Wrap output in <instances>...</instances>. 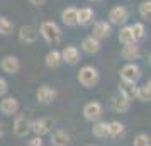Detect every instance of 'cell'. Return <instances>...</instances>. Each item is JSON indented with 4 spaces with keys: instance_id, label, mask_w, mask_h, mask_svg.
<instances>
[{
    "instance_id": "1",
    "label": "cell",
    "mask_w": 151,
    "mask_h": 146,
    "mask_svg": "<svg viewBox=\"0 0 151 146\" xmlns=\"http://www.w3.org/2000/svg\"><path fill=\"white\" fill-rule=\"evenodd\" d=\"M39 34L42 36V39L48 42V44H58L63 39V32L61 27L56 24L55 21H44L39 26Z\"/></svg>"
},
{
    "instance_id": "2",
    "label": "cell",
    "mask_w": 151,
    "mask_h": 146,
    "mask_svg": "<svg viewBox=\"0 0 151 146\" xmlns=\"http://www.w3.org/2000/svg\"><path fill=\"white\" fill-rule=\"evenodd\" d=\"M76 78H78V82H80L82 87H85V88H92V87H95V85L99 83V80H100V73H99V70H97L95 66H92V65H85V66L80 68Z\"/></svg>"
},
{
    "instance_id": "3",
    "label": "cell",
    "mask_w": 151,
    "mask_h": 146,
    "mask_svg": "<svg viewBox=\"0 0 151 146\" xmlns=\"http://www.w3.org/2000/svg\"><path fill=\"white\" fill-rule=\"evenodd\" d=\"M82 114L85 121H88V122H97V121H100L104 116V105L99 102V100H90L87 104L83 105L82 109Z\"/></svg>"
},
{
    "instance_id": "4",
    "label": "cell",
    "mask_w": 151,
    "mask_h": 146,
    "mask_svg": "<svg viewBox=\"0 0 151 146\" xmlns=\"http://www.w3.org/2000/svg\"><path fill=\"white\" fill-rule=\"evenodd\" d=\"M143 71H141V66L137 63H126L122 68L119 70V77L122 82H132V83H137V80L141 78Z\"/></svg>"
},
{
    "instance_id": "5",
    "label": "cell",
    "mask_w": 151,
    "mask_h": 146,
    "mask_svg": "<svg viewBox=\"0 0 151 146\" xmlns=\"http://www.w3.org/2000/svg\"><path fill=\"white\" fill-rule=\"evenodd\" d=\"M129 19V10L124 5H114L109 10V24L110 26H126V22Z\"/></svg>"
},
{
    "instance_id": "6",
    "label": "cell",
    "mask_w": 151,
    "mask_h": 146,
    "mask_svg": "<svg viewBox=\"0 0 151 146\" xmlns=\"http://www.w3.org/2000/svg\"><path fill=\"white\" fill-rule=\"evenodd\" d=\"M12 129H14V134L17 138H26L29 132H31V121H29V117L26 114H19L17 112Z\"/></svg>"
},
{
    "instance_id": "7",
    "label": "cell",
    "mask_w": 151,
    "mask_h": 146,
    "mask_svg": "<svg viewBox=\"0 0 151 146\" xmlns=\"http://www.w3.org/2000/svg\"><path fill=\"white\" fill-rule=\"evenodd\" d=\"M53 119L49 117H37L34 121H31V131L34 132L36 136H44V134H49V132L53 131Z\"/></svg>"
},
{
    "instance_id": "8",
    "label": "cell",
    "mask_w": 151,
    "mask_h": 146,
    "mask_svg": "<svg viewBox=\"0 0 151 146\" xmlns=\"http://www.w3.org/2000/svg\"><path fill=\"white\" fill-rule=\"evenodd\" d=\"M37 37H39V32H37V29L34 26H31V24H24L19 27V32H17V39L19 42L22 44H34L37 41Z\"/></svg>"
},
{
    "instance_id": "9",
    "label": "cell",
    "mask_w": 151,
    "mask_h": 146,
    "mask_svg": "<svg viewBox=\"0 0 151 146\" xmlns=\"http://www.w3.org/2000/svg\"><path fill=\"white\" fill-rule=\"evenodd\" d=\"M0 68L7 75H15L21 70V60L14 55H5L2 58V61H0Z\"/></svg>"
},
{
    "instance_id": "10",
    "label": "cell",
    "mask_w": 151,
    "mask_h": 146,
    "mask_svg": "<svg viewBox=\"0 0 151 146\" xmlns=\"http://www.w3.org/2000/svg\"><path fill=\"white\" fill-rule=\"evenodd\" d=\"M56 90L55 88H51L49 85H39L37 87V90H36V99H37V102L41 105H49L55 102L56 99Z\"/></svg>"
},
{
    "instance_id": "11",
    "label": "cell",
    "mask_w": 151,
    "mask_h": 146,
    "mask_svg": "<svg viewBox=\"0 0 151 146\" xmlns=\"http://www.w3.org/2000/svg\"><path fill=\"white\" fill-rule=\"evenodd\" d=\"M21 109V104L15 97H10V95H5L0 100V114L4 116H15Z\"/></svg>"
},
{
    "instance_id": "12",
    "label": "cell",
    "mask_w": 151,
    "mask_h": 146,
    "mask_svg": "<svg viewBox=\"0 0 151 146\" xmlns=\"http://www.w3.org/2000/svg\"><path fill=\"white\" fill-rule=\"evenodd\" d=\"M110 107L114 112H119V114H124L131 109V100L124 97L121 92H116L112 97H110Z\"/></svg>"
},
{
    "instance_id": "13",
    "label": "cell",
    "mask_w": 151,
    "mask_h": 146,
    "mask_svg": "<svg viewBox=\"0 0 151 146\" xmlns=\"http://www.w3.org/2000/svg\"><path fill=\"white\" fill-rule=\"evenodd\" d=\"M121 56L127 63H136V60L141 58V48L137 46V42H134V44H124L122 49H121Z\"/></svg>"
},
{
    "instance_id": "14",
    "label": "cell",
    "mask_w": 151,
    "mask_h": 146,
    "mask_svg": "<svg viewBox=\"0 0 151 146\" xmlns=\"http://www.w3.org/2000/svg\"><path fill=\"white\" fill-rule=\"evenodd\" d=\"M60 55H61V61H65L66 65H76L80 61V49L76 46H71V44L65 46L60 51Z\"/></svg>"
},
{
    "instance_id": "15",
    "label": "cell",
    "mask_w": 151,
    "mask_h": 146,
    "mask_svg": "<svg viewBox=\"0 0 151 146\" xmlns=\"http://www.w3.org/2000/svg\"><path fill=\"white\" fill-rule=\"evenodd\" d=\"M110 34H112V26H110L107 21H97L95 24H93V37L95 39H99V41H102V39H107V37H110Z\"/></svg>"
},
{
    "instance_id": "16",
    "label": "cell",
    "mask_w": 151,
    "mask_h": 146,
    "mask_svg": "<svg viewBox=\"0 0 151 146\" xmlns=\"http://www.w3.org/2000/svg\"><path fill=\"white\" fill-rule=\"evenodd\" d=\"M95 19V10L88 5H85V7L78 9L76 10V24H80V26H90L92 22Z\"/></svg>"
},
{
    "instance_id": "17",
    "label": "cell",
    "mask_w": 151,
    "mask_h": 146,
    "mask_svg": "<svg viewBox=\"0 0 151 146\" xmlns=\"http://www.w3.org/2000/svg\"><path fill=\"white\" fill-rule=\"evenodd\" d=\"M100 48H102L100 41L95 39L93 36H87V37L82 41V51L85 53V55H95V53L100 51Z\"/></svg>"
},
{
    "instance_id": "18",
    "label": "cell",
    "mask_w": 151,
    "mask_h": 146,
    "mask_svg": "<svg viewBox=\"0 0 151 146\" xmlns=\"http://www.w3.org/2000/svg\"><path fill=\"white\" fill-rule=\"evenodd\" d=\"M76 7H65L61 10V21L66 27H75L76 24Z\"/></svg>"
},
{
    "instance_id": "19",
    "label": "cell",
    "mask_w": 151,
    "mask_h": 146,
    "mask_svg": "<svg viewBox=\"0 0 151 146\" xmlns=\"http://www.w3.org/2000/svg\"><path fill=\"white\" fill-rule=\"evenodd\" d=\"M124 97L127 99V100H134L136 99V92H137V85L132 83V82H119V90Z\"/></svg>"
},
{
    "instance_id": "20",
    "label": "cell",
    "mask_w": 151,
    "mask_h": 146,
    "mask_svg": "<svg viewBox=\"0 0 151 146\" xmlns=\"http://www.w3.org/2000/svg\"><path fill=\"white\" fill-rule=\"evenodd\" d=\"M51 145L53 146H68L70 145V134L65 129H56L51 132Z\"/></svg>"
},
{
    "instance_id": "21",
    "label": "cell",
    "mask_w": 151,
    "mask_h": 146,
    "mask_svg": "<svg viewBox=\"0 0 151 146\" xmlns=\"http://www.w3.org/2000/svg\"><path fill=\"white\" fill-rule=\"evenodd\" d=\"M92 134L99 139H105L109 138V124H107V121H97L93 122V127H92Z\"/></svg>"
},
{
    "instance_id": "22",
    "label": "cell",
    "mask_w": 151,
    "mask_h": 146,
    "mask_svg": "<svg viewBox=\"0 0 151 146\" xmlns=\"http://www.w3.org/2000/svg\"><path fill=\"white\" fill-rule=\"evenodd\" d=\"M44 63H46L48 68H58V66L63 63L60 51H58V49H51V51H48L46 56H44Z\"/></svg>"
},
{
    "instance_id": "23",
    "label": "cell",
    "mask_w": 151,
    "mask_h": 146,
    "mask_svg": "<svg viewBox=\"0 0 151 146\" xmlns=\"http://www.w3.org/2000/svg\"><path fill=\"white\" fill-rule=\"evenodd\" d=\"M109 124V138H121L126 134V127L121 121H110Z\"/></svg>"
},
{
    "instance_id": "24",
    "label": "cell",
    "mask_w": 151,
    "mask_h": 146,
    "mask_svg": "<svg viewBox=\"0 0 151 146\" xmlns=\"http://www.w3.org/2000/svg\"><path fill=\"white\" fill-rule=\"evenodd\" d=\"M117 37H119V42H122V44H134L136 42L134 34H132V31H131L129 26H121Z\"/></svg>"
},
{
    "instance_id": "25",
    "label": "cell",
    "mask_w": 151,
    "mask_h": 146,
    "mask_svg": "<svg viewBox=\"0 0 151 146\" xmlns=\"http://www.w3.org/2000/svg\"><path fill=\"white\" fill-rule=\"evenodd\" d=\"M136 99L141 100V102H150L151 100V83L150 82H146L143 87H137Z\"/></svg>"
},
{
    "instance_id": "26",
    "label": "cell",
    "mask_w": 151,
    "mask_h": 146,
    "mask_svg": "<svg viewBox=\"0 0 151 146\" xmlns=\"http://www.w3.org/2000/svg\"><path fill=\"white\" fill-rule=\"evenodd\" d=\"M12 31H14V22L9 17H5V15H0V34L9 36L12 34Z\"/></svg>"
},
{
    "instance_id": "27",
    "label": "cell",
    "mask_w": 151,
    "mask_h": 146,
    "mask_svg": "<svg viewBox=\"0 0 151 146\" xmlns=\"http://www.w3.org/2000/svg\"><path fill=\"white\" fill-rule=\"evenodd\" d=\"M131 31H132V34H134V39L137 41H141L144 36H146V27H144L143 22H134V24H131L129 26Z\"/></svg>"
},
{
    "instance_id": "28",
    "label": "cell",
    "mask_w": 151,
    "mask_h": 146,
    "mask_svg": "<svg viewBox=\"0 0 151 146\" xmlns=\"http://www.w3.org/2000/svg\"><path fill=\"white\" fill-rule=\"evenodd\" d=\"M139 15L143 21H150L151 19V0H143L139 4Z\"/></svg>"
},
{
    "instance_id": "29",
    "label": "cell",
    "mask_w": 151,
    "mask_h": 146,
    "mask_svg": "<svg viewBox=\"0 0 151 146\" xmlns=\"http://www.w3.org/2000/svg\"><path fill=\"white\" fill-rule=\"evenodd\" d=\"M132 146H150V136L144 132H139L132 141Z\"/></svg>"
},
{
    "instance_id": "30",
    "label": "cell",
    "mask_w": 151,
    "mask_h": 146,
    "mask_svg": "<svg viewBox=\"0 0 151 146\" xmlns=\"http://www.w3.org/2000/svg\"><path fill=\"white\" fill-rule=\"evenodd\" d=\"M9 93V82L4 77H0V99Z\"/></svg>"
},
{
    "instance_id": "31",
    "label": "cell",
    "mask_w": 151,
    "mask_h": 146,
    "mask_svg": "<svg viewBox=\"0 0 151 146\" xmlns=\"http://www.w3.org/2000/svg\"><path fill=\"white\" fill-rule=\"evenodd\" d=\"M42 145H44L42 138H41V136H36V134L27 141V146H42Z\"/></svg>"
},
{
    "instance_id": "32",
    "label": "cell",
    "mask_w": 151,
    "mask_h": 146,
    "mask_svg": "<svg viewBox=\"0 0 151 146\" xmlns=\"http://www.w3.org/2000/svg\"><path fill=\"white\" fill-rule=\"evenodd\" d=\"M29 4H31V5H34V7H41V5L46 4V0H29Z\"/></svg>"
},
{
    "instance_id": "33",
    "label": "cell",
    "mask_w": 151,
    "mask_h": 146,
    "mask_svg": "<svg viewBox=\"0 0 151 146\" xmlns=\"http://www.w3.org/2000/svg\"><path fill=\"white\" fill-rule=\"evenodd\" d=\"M2 136H4V124L0 122V138H2Z\"/></svg>"
},
{
    "instance_id": "34",
    "label": "cell",
    "mask_w": 151,
    "mask_h": 146,
    "mask_svg": "<svg viewBox=\"0 0 151 146\" xmlns=\"http://www.w3.org/2000/svg\"><path fill=\"white\" fill-rule=\"evenodd\" d=\"M88 2H92V4H95V2H102V0H88Z\"/></svg>"
},
{
    "instance_id": "35",
    "label": "cell",
    "mask_w": 151,
    "mask_h": 146,
    "mask_svg": "<svg viewBox=\"0 0 151 146\" xmlns=\"http://www.w3.org/2000/svg\"><path fill=\"white\" fill-rule=\"evenodd\" d=\"M87 146H97V145H87Z\"/></svg>"
}]
</instances>
